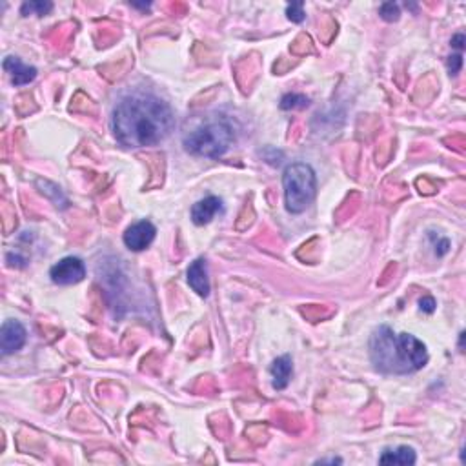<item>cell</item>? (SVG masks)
I'll return each instance as SVG.
<instances>
[{"label": "cell", "instance_id": "5b68a950", "mask_svg": "<svg viewBox=\"0 0 466 466\" xmlns=\"http://www.w3.org/2000/svg\"><path fill=\"white\" fill-rule=\"evenodd\" d=\"M51 281L58 286H69V284H77V282L84 281L86 277V266L82 259L79 257H64L49 270Z\"/></svg>", "mask_w": 466, "mask_h": 466}, {"label": "cell", "instance_id": "e0dca14e", "mask_svg": "<svg viewBox=\"0 0 466 466\" xmlns=\"http://www.w3.org/2000/svg\"><path fill=\"white\" fill-rule=\"evenodd\" d=\"M446 68H448L450 75L459 73V71H461V68H463V53L450 55V57H448V60H446Z\"/></svg>", "mask_w": 466, "mask_h": 466}, {"label": "cell", "instance_id": "9c48e42d", "mask_svg": "<svg viewBox=\"0 0 466 466\" xmlns=\"http://www.w3.org/2000/svg\"><path fill=\"white\" fill-rule=\"evenodd\" d=\"M221 212H224L223 199H219V197L215 195H210L206 197V199H202V201L195 202V204L191 206V221H193V224H197V226H204V224L210 223V221Z\"/></svg>", "mask_w": 466, "mask_h": 466}, {"label": "cell", "instance_id": "6da1fadb", "mask_svg": "<svg viewBox=\"0 0 466 466\" xmlns=\"http://www.w3.org/2000/svg\"><path fill=\"white\" fill-rule=\"evenodd\" d=\"M112 130L124 148L157 146L175 130L173 110L154 93L133 91L113 108Z\"/></svg>", "mask_w": 466, "mask_h": 466}, {"label": "cell", "instance_id": "4fadbf2b", "mask_svg": "<svg viewBox=\"0 0 466 466\" xmlns=\"http://www.w3.org/2000/svg\"><path fill=\"white\" fill-rule=\"evenodd\" d=\"M53 10V2H44V0H32V2H24L21 8V13L24 16L27 15H48L49 11Z\"/></svg>", "mask_w": 466, "mask_h": 466}, {"label": "cell", "instance_id": "ac0fdd59", "mask_svg": "<svg viewBox=\"0 0 466 466\" xmlns=\"http://www.w3.org/2000/svg\"><path fill=\"white\" fill-rule=\"evenodd\" d=\"M435 306H437V302H435L434 297H423V299H419V310L424 313H434L435 312Z\"/></svg>", "mask_w": 466, "mask_h": 466}, {"label": "cell", "instance_id": "ba28073f", "mask_svg": "<svg viewBox=\"0 0 466 466\" xmlns=\"http://www.w3.org/2000/svg\"><path fill=\"white\" fill-rule=\"evenodd\" d=\"M2 68H4V71L8 75H10L11 79V84L13 86H26L29 84V82H33V80L37 79V68H33V66H27V64H24L19 57H13V55H10V57L4 58V62H2Z\"/></svg>", "mask_w": 466, "mask_h": 466}, {"label": "cell", "instance_id": "44dd1931", "mask_svg": "<svg viewBox=\"0 0 466 466\" xmlns=\"http://www.w3.org/2000/svg\"><path fill=\"white\" fill-rule=\"evenodd\" d=\"M315 465H343V459H319Z\"/></svg>", "mask_w": 466, "mask_h": 466}, {"label": "cell", "instance_id": "d6986e66", "mask_svg": "<svg viewBox=\"0 0 466 466\" xmlns=\"http://www.w3.org/2000/svg\"><path fill=\"white\" fill-rule=\"evenodd\" d=\"M432 241H434V238H432ZM434 248L435 254L439 255V257H443V255H446L450 252V241H448V238H439V235H437V241H434Z\"/></svg>", "mask_w": 466, "mask_h": 466}, {"label": "cell", "instance_id": "7402d4cb", "mask_svg": "<svg viewBox=\"0 0 466 466\" xmlns=\"http://www.w3.org/2000/svg\"><path fill=\"white\" fill-rule=\"evenodd\" d=\"M133 8H143V10H148V8H149V2H146V4H135V2H133Z\"/></svg>", "mask_w": 466, "mask_h": 466}, {"label": "cell", "instance_id": "277c9868", "mask_svg": "<svg viewBox=\"0 0 466 466\" xmlns=\"http://www.w3.org/2000/svg\"><path fill=\"white\" fill-rule=\"evenodd\" d=\"M282 190L288 212L295 215L304 212L317 193V177L312 166L306 162L288 164L282 173Z\"/></svg>", "mask_w": 466, "mask_h": 466}, {"label": "cell", "instance_id": "52a82bcc", "mask_svg": "<svg viewBox=\"0 0 466 466\" xmlns=\"http://www.w3.org/2000/svg\"><path fill=\"white\" fill-rule=\"evenodd\" d=\"M155 235H157V228L154 224L149 221H138L124 232L122 238H124L126 248H130L132 252H143L154 243Z\"/></svg>", "mask_w": 466, "mask_h": 466}, {"label": "cell", "instance_id": "603a6c76", "mask_svg": "<svg viewBox=\"0 0 466 466\" xmlns=\"http://www.w3.org/2000/svg\"><path fill=\"white\" fill-rule=\"evenodd\" d=\"M463 341H465V332H461V337H459V348H461V352L463 348H465V346H463Z\"/></svg>", "mask_w": 466, "mask_h": 466}, {"label": "cell", "instance_id": "7a4b0ae2", "mask_svg": "<svg viewBox=\"0 0 466 466\" xmlns=\"http://www.w3.org/2000/svg\"><path fill=\"white\" fill-rule=\"evenodd\" d=\"M370 359L377 371L387 376H408L428 363V350L412 334H395L382 324L370 337Z\"/></svg>", "mask_w": 466, "mask_h": 466}, {"label": "cell", "instance_id": "3957f363", "mask_svg": "<svg viewBox=\"0 0 466 466\" xmlns=\"http://www.w3.org/2000/svg\"><path fill=\"white\" fill-rule=\"evenodd\" d=\"M235 143V126L223 113H208L186 130L182 146L190 155L204 159H219Z\"/></svg>", "mask_w": 466, "mask_h": 466}, {"label": "cell", "instance_id": "9a60e30c", "mask_svg": "<svg viewBox=\"0 0 466 466\" xmlns=\"http://www.w3.org/2000/svg\"><path fill=\"white\" fill-rule=\"evenodd\" d=\"M379 15H381L382 21L395 22L399 21V16H401V8H399L397 2H384V4H381V8H379Z\"/></svg>", "mask_w": 466, "mask_h": 466}, {"label": "cell", "instance_id": "30bf717a", "mask_svg": "<svg viewBox=\"0 0 466 466\" xmlns=\"http://www.w3.org/2000/svg\"><path fill=\"white\" fill-rule=\"evenodd\" d=\"M186 279H188V284L197 295H210V279H208V265L204 257H199L191 262L188 271H186Z\"/></svg>", "mask_w": 466, "mask_h": 466}, {"label": "cell", "instance_id": "5bb4252c", "mask_svg": "<svg viewBox=\"0 0 466 466\" xmlns=\"http://www.w3.org/2000/svg\"><path fill=\"white\" fill-rule=\"evenodd\" d=\"M310 106V99L302 93H286L281 99V110H302V108Z\"/></svg>", "mask_w": 466, "mask_h": 466}, {"label": "cell", "instance_id": "7c38bea8", "mask_svg": "<svg viewBox=\"0 0 466 466\" xmlns=\"http://www.w3.org/2000/svg\"><path fill=\"white\" fill-rule=\"evenodd\" d=\"M381 465H415L417 463V456L412 446H397V448H388L382 452V456L379 457Z\"/></svg>", "mask_w": 466, "mask_h": 466}, {"label": "cell", "instance_id": "8992f818", "mask_svg": "<svg viewBox=\"0 0 466 466\" xmlns=\"http://www.w3.org/2000/svg\"><path fill=\"white\" fill-rule=\"evenodd\" d=\"M27 341V330L24 324L13 319H8L0 328V350L2 355H11L19 352L22 346L26 345Z\"/></svg>", "mask_w": 466, "mask_h": 466}, {"label": "cell", "instance_id": "2e32d148", "mask_svg": "<svg viewBox=\"0 0 466 466\" xmlns=\"http://www.w3.org/2000/svg\"><path fill=\"white\" fill-rule=\"evenodd\" d=\"M286 16L291 22L295 24H301L306 19V13H304V4L302 2H291L286 5Z\"/></svg>", "mask_w": 466, "mask_h": 466}, {"label": "cell", "instance_id": "8fae6325", "mask_svg": "<svg viewBox=\"0 0 466 466\" xmlns=\"http://www.w3.org/2000/svg\"><path fill=\"white\" fill-rule=\"evenodd\" d=\"M271 387L275 390H284L290 384L291 376H293V360L290 355H281L270 365Z\"/></svg>", "mask_w": 466, "mask_h": 466}, {"label": "cell", "instance_id": "ffe728a7", "mask_svg": "<svg viewBox=\"0 0 466 466\" xmlns=\"http://www.w3.org/2000/svg\"><path fill=\"white\" fill-rule=\"evenodd\" d=\"M465 42H466V38L463 33H456V35L452 37V48L459 49V53L465 49Z\"/></svg>", "mask_w": 466, "mask_h": 466}]
</instances>
